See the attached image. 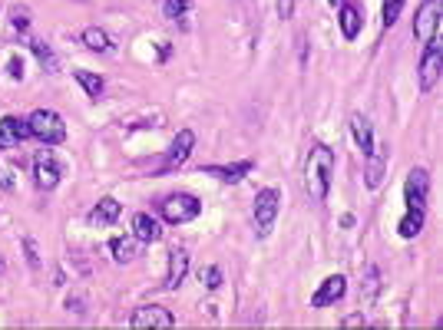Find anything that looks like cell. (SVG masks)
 Returning <instances> with one entry per match:
<instances>
[{
    "instance_id": "cell-1",
    "label": "cell",
    "mask_w": 443,
    "mask_h": 330,
    "mask_svg": "<svg viewBox=\"0 0 443 330\" xmlns=\"http://www.w3.org/2000/svg\"><path fill=\"white\" fill-rule=\"evenodd\" d=\"M331 179H334V152L328 146H311L305 162V188L314 202H324L328 198V188H331Z\"/></svg>"
},
{
    "instance_id": "cell-2",
    "label": "cell",
    "mask_w": 443,
    "mask_h": 330,
    "mask_svg": "<svg viewBox=\"0 0 443 330\" xmlns=\"http://www.w3.org/2000/svg\"><path fill=\"white\" fill-rule=\"evenodd\" d=\"M27 129H30L33 139H40L44 146H60L66 142V122H63L60 113L53 109H33L27 116Z\"/></svg>"
},
{
    "instance_id": "cell-3",
    "label": "cell",
    "mask_w": 443,
    "mask_h": 330,
    "mask_svg": "<svg viewBox=\"0 0 443 330\" xmlns=\"http://www.w3.org/2000/svg\"><path fill=\"white\" fill-rule=\"evenodd\" d=\"M162 218H166L169 225H185V222H196L202 215V202L196 195H189V192H176V195L162 198Z\"/></svg>"
},
{
    "instance_id": "cell-4",
    "label": "cell",
    "mask_w": 443,
    "mask_h": 330,
    "mask_svg": "<svg viewBox=\"0 0 443 330\" xmlns=\"http://www.w3.org/2000/svg\"><path fill=\"white\" fill-rule=\"evenodd\" d=\"M440 20H443V0H424L417 7V17H413V37L420 43H430L440 33Z\"/></svg>"
},
{
    "instance_id": "cell-5",
    "label": "cell",
    "mask_w": 443,
    "mask_h": 330,
    "mask_svg": "<svg viewBox=\"0 0 443 330\" xmlns=\"http://www.w3.org/2000/svg\"><path fill=\"white\" fill-rule=\"evenodd\" d=\"M281 211V195L275 188H261L255 195V225H258V238H268L272 228H275V218Z\"/></svg>"
},
{
    "instance_id": "cell-6",
    "label": "cell",
    "mask_w": 443,
    "mask_h": 330,
    "mask_svg": "<svg viewBox=\"0 0 443 330\" xmlns=\"http://www.w3.org/2000/svg\"><path fill=\"white\" fill-rule=\"evenodd\" d=\"M129 327H136V330H146V327L149 330H169V327H176V317H172V311L162 307V304H142V307L133 311Z\"/></svg>"
},
{
    "instance_id": "cell-7",
    "label": "cell",
    "mask_w": 443,
    "mask_h": 330,
    "mask_svg": "<svg viewBox=\"0 0 443 330\" xmlns=\"http://www.w3.org/2000/svg\"><path fill=\"white\" fill-rule=\"evenodd\" d=\"M440 73H443V43L440 37H433L427 43V53L420 60V90L430 93L437 83H440Z\"/></svg>"
},
{
    "instance_id": "cell-8",
    "label": "cell",
    "mask_w": 443,
    "mask_h": 330,
    "mask_svg": "<svg viewBox=\"0 0 443 330\" xmlns=\"http://www.w3.org/2000/svg\"><path fill=\"white\" fill-rule=\"evenodd\" d=\"M427 192H430L427 168H411L407 182H404V202H407V208L427 211Z\"/></svg>"
},
{
    "instance_id": "cell-9",
    "label": "cell",
    "mask_w": 443,
    "mask_h": 330,
    "mask_svg": "<svg viewBox=\"0 0 443 330\" xmlns=\"http://www.w3.org/2000/svg\"><path fill=\"white\" fill-rule=\"evenodd\" d=\"M33 182H37V188H57L60 185V165L53 162V155L50 152H37L33 155Z\"/></svg>"
},
{
    "instance_id": "cell-10",
    "label": "cell",
    "mask_w": 443,
    "mask_h": 330,
    "mask_svg": "<svg viewBox=\"0 0 443 330\" xmlns=\"http://www.w3.org/2000/svg\"><path fill=\"white\" fill-rule=\"evenodd\" d=\"M344 291H348V281H344V274H331V278H324L318 291L311 294V307H331L337 300L344 298Z\"/></svg>"
},
{
    "instance_id": "cell-11",
    "label": "cell",
    "mask_w": 443,
    "mask_h": 330,
    "mask_svg": "<svg viewBox=\"0 0 443 330\" xmlns=\"http://www.w3.org/2000/svg\"><path fill=\"white\" fill-rule=\"evenodd\" d=\"M192 149H196V133H192V129H179V133H176V142H172V149H169V155H166V162H162V172L179 168V165L189 159Z\"/></svg>"
},
{
    "instance_id": "cell-12",
    "label": "cell",
    "mask_w": 443,
    "mask_h": 330,
    "mask_svg": "<svg viewBox=\"0 0 443 330\" xmlns=\"http://www.w3.org/2000/svg\"><path fill=\"white\" fill-rule=\"evenodd\" d=\"M23 139H30L27 119H17V116H3L0 119V149H17Z\"/></svg>"
},
{
    "instance_id": "cell-13",
    "label": "cell",
    "mask_w": 443,
    "mask_h": 330,
    "mask_svg": "<svg viewBox=\"0 0 443 330\" xmlns=\"http://www.w3.org/2000/svg\"><path fill=\"white\" fill-rule=\"evenodd\" d=\"M364 159H367V168H364L367 188H381L384 172H387V159H390V149H387V142H384V146H377V149L370 152V155H364Z\"/></svg>"
},
{
    "instance_id": "cell-14",
    "label": "cell",
    "mask_w": 443,
    "mask_h": 330,
    "mask_svg": "<svg viewBox=\"0 0 443 330\" xmlns=\"http://www.w3.org/2000/svg\"><path fill=\"white\" fill-rule=\"evenodd\" d=\"M185 274H189V251L185 248H172V255H169V274H166V284L169 291H176V287H182Z\"/></svg>"
},
{
    "instance_id": "cell-15",
    "label": "cell",
    "mask_w": 443,
    "mask_h": 330,
    "mask_svg": "<svg viewBox=\"0 0 443 330\" xmlns=\"http://www.w3.org/2000/svg\"><path fill=\"white\" fill-rule=\"evenodd\" d=\"M337 10H341V14H337V20H341V33H344V40H354V37L361 33V23H364L361 7H357V3H351V0H344Z\"/></svg>"
},
{
    "instance_id": "cell-16",
    "label": "cell",
    "mask_w": 443,
    "mask_h": 330,
    "mask_svg": "<svg viewBox=\"0 0 443 330\" xmlns=\"http://www.w3.org/2000/svg\"><path fill=\"white\" fill-rule=\"evenodd\" d=\"M133 238H136L139 244H153V241L162 238V225L155 222L153 215L139 211L136 218H133Z\"/></svg>"
},
{
    "instance_id": "cell-17",
    "label": "cell",
    "mask_w": 443,
    "mask_h": 330,
    "mask_svg": "<svg viewBox=\"0 0 443 330\" xmlns=\"http://www.w3.org/2000/svg\"><path fill=\"white\" fill-rule=\"evenodd\" d=\"M252 168H255V162H252V159H245V162H235V165H205L202 172H205V175H218L222 182L235 185V182H242Z\"/></svg>"
},
{
    "instance_id": "cell-18",
    "label": "cell",
    "mask_w": 443,
    "mask_h": 330,
    "mask_svg": "<svg viewBox=\"0 0 443 330\" xmlns=\"http://www.w3.org/2000/svg\"><path fill=\"white\" fill-rule=\"evenodd\" d=\"M120 211H122L120 202H116L113 195H106V198H100V202H96V208L90 211V222L93 225H113V222L120 218Z\"/></svg>"
},
{
    "instance_id": "cell-19",
    "label": "cell",
    "mask_w": 443,
    "mask_h": 330,
    "mask_svg": "<svg viewBox=\"0 0 443 330\" xmlns=\"http://www.w3.org/2000/svg\"><path fill=\"white\" fill-rule=\"evenodd\" d=\"M109 251L113 258L120 261V264H129V261H136L139 258V241L133 235H126V238H113L109 241Z\"/></svg>"
},
{
    "instance_id": "cell-20",
    "label": "cell",
    "mask_w": 443,
    "mask_h": 330,
    "mask_svg": "<svg viewBox=\"0 0 443 330\" xmlns=\"http://www.w3.org/2000/svg\"><path fill=\"white\" fill-rule=\"evenodd\" d=\"M351 135H354V142L361 146L364 155L374 152V133H370V122H367L364 116H351Z\"/></svg>"
},
{
    "instance_id": "cell-21",
    "label": "cell",
    "mask_w": 443,
    "mask_h": 330,
    "mask_svg": "<svg viewBox=\"0 0 443 330\" xmlns=\"http://www.w3.org/2000/svg\"><path fill=\"white\" fill-rule=\"evenodd\" d=\"M420 231H424V211L407 208V215L400 218V225H397V235L400 238H417Z\"/></svg>"
},
{
    "instance_id": "cell-22",
    "label": "cell",
    "mask_w": 443,
    "mask_h": 330,
    "mask_svg": "<svg viewBox=\"0 0 443 330\" xmlns=\"http://www.w3.org/2000/svg\"><path fill=\"white\" fill-rule=\"evenodd\" d=\"M83 46L86 50H93V53H109V37H106V30H100V27H86L83 30Z\"/></svg>"
},
{
    "instance_id": "cell-23",
    "label": "cell",
    "mask_w": 443,
    "mask_h": 330,
    "mask_svg": "<svg viewBox=\"0 0 443 330\" xmlns=\"http://www.w3.org/2000/svg\"><path fill=\"white\" fill-rule=\"evenodd\" d=\"M30 50H33V57L40 60V66H44L46 73H57V70H60V60L53 57V50H50V43H44V40H33Z\"/></svg>"
},
{
    "instance_id": "cell-24",
    "label": "cell",
    "mask_w": 443,
    "mask_h": 330,
    "mask_svg": "<svg viewBox=\"0 0 443 330\" xmlns=\"http://www.w3.org/2000/svg\"><path fill=\"white\" fill-rule=\"evenodd\" d=\"M381 294V271L374 268V264H367L364 271V307H370L374 300Z\"/></svg>"
},
{
    "instance_id": "cell-25",
    "label": "cell",
    "mask_w": 443,
    "mask_h": 330,
    "mask_svg": "<svg viewBox=\"0 0 443 330\" xmlns=\"http://www.w3.org/2000/svg\"><path fill=\"white\" fill-rule=\"evenodd\" d=\"M73 76H77V83L86 90V96H90V99H100V96H103V76L90 73V70H77Z\"/></svg>"
},
{
    "instance_id": "cell-26",
    "label": "cell",
    "mask_w": 443,
    "mask_h": 330,
    "mask_svg": "<svg viewBox=\"0 0 443 330\" xmlns=\"http://www.w3.org/2000/svg\"><path fill=\"white\" fill-rule=\"evenodd\" d=\"M404 3H407V0H384V27H394V23H397Z\"/></svg>"
},
{
    "instance_id": "cell-27",
    "label": "cell",
    "mask_w": 443,
    "mask_h": 330,
    "mask_svg": "<svg viewBox=\"0 0 443 330\" xmlns=\"http://www.w3.org/2000/svg\"><path fill=\"white\" fill-rule=\"evenodd\" d=\"M23 255H27V264H30V271H40V248H37V241L30 238V235H23Z\"/></svg>"
},
{
    "instance_id": "cell-28",
    "label": "cell",
    "mask_w": 443,
    "mask_h": 330,
    "mask_svg": "<svg viewBox=\"0 0 443 330\" xmlns=\"http://www.w3.org/2000/svg\"><path fill=\"white\" fill-rule=\"evenodd\" d=\"M10 23H14L17 33L30 30V10H27V7H14V10H10Z\"/></svg>"
},
{
    "instance_id": "cell-29",
    "label": "cell",
    "mask_w": 443,
    "mask_h": 330,
    "mask_svg": "<svg viewBox=\"0 0 443 330\" xmlns=\"http://www.w3.org/2000/svg\"><path fill=\"white\" fill-rule=\"evenodd\" d=\"M185 14H189V0H166L169 20H185Z\"/></svg>"
},
{
    "instance_id": "cell-30",
    "label": "cell",
    "mask_w": 443,
    "mask_h": 330,
    "mask_svg": "<svg viewBox=\"0 0 443 330\" xmlns=\"http://www.w3.org/2000/svg\"><path fill=\"white\" fill-rule=\"evenodd\" d=\"M205 287H209V291H218V287H222V271L218 268L205 271Z\"/></svg>"
},
{
    "instance_id": "cell-31",
    "label": "cell",
    "mask_w": 443,
    "mask_h": 330,
    "mask_svg": "<svg viewBox=\"0 0 443 330\" xmlns=\"http://www.w3.org/2000/svg\"><path fill=\"white\" fill-rule=\"evenodd\" d=\"M7 73H10V79H17V83H20V79H23V60H20V57H14V60L7 63Z\"/></svg>"
},
{
    "instance_id": "cell-32",
    "label": "cell",
    "mask_w": 443,
    "mask_h": 330,
    "mask_svg": "<svg viewBox=\"0 0 443 330\" xmlns=\"http://www.w3.org/2000/svg\"><path fill=\"white\" fill-rule=\"evenodd\" d=\"M291 7H294V0H278V14H281V20H291Z\"/></svg>"
},
{
    "instance_id": "cell-33",
    "label": "cell",
    "mask_w": 443,
    "mask_h": 330,
    "mask_svg": "<svg viewBox=\"0 0 443 330\" xmlns=\"http://www.w3.org/2000/svg\"><path fill=\"white\" fill-rule=\"evenodd\" d=\"M0 188H3V192H14V179H10L7 168H0Z\"/></svg>"
},
{
    "instance_id": "cell-34",
    "label": "cell",
    "mask_w": 443,
    "mask_h": 330,
    "mask_svg": "<svg viewBox=\"0 0 443 330\" xmlns=\"http://www.w3.org/2000/svg\"><path fill=\"white\" fill-rule=\"evenodd\" d=\"M357 324H364V314H354L344 320V327H357Z\"/></svg>"
},
{
    "instance_id": "cell-35",
    "label": "cell",
    "mask_w": 443,
    "mask_h": 330,
    "mask_svg": "<svg viewBox=\"0 0 443 330\" xmlns=\"http://www.w3.org/2000/svg\"><path fill=\"white\" fill-rule=\"evenodd\" d=\"M169 53H172V46H169V43H159V60H169Z\"/></svg>"
},
{
    "instance_id": "cell-36",
    "label": "cell",
    "mask_w": 443,
    "mask_h": 330,
    "mask_svg": "<svg viewBox=\"0 0 443 330\" xmlns=\"http://www.w3.org/2000/svg\"><path fill=\"white\" fill-rule=\"evenodd\" d=\"M328 3H331V7H341V3H344V0H328Z\"/></svg>"
}]
</instances>
